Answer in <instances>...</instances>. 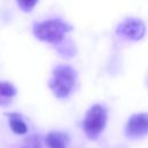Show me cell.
<instances>
[{"label":"cell","instance_id":"6da1fadb","mask_svg":"<svg viewBox=\"0 0 148 148\" xmlns=\"http://www.w3.org/2000/svg\"><path fill=\"white\" fill-rule=\"evenodd\" d=\"M75 84V72L72 67L61 65L53 69L49 81V87L58 98H65L69 95Z\"/></svg>","mask_w":148,"mask_h":148},{"label":"cell","instance_id":"7a4b0ae2","mask_svg":"<svg viewBox=\"0 0 148 148\" xmlns=\"http://www.w3.org/2000/svg\"><path fill=\"white\" fill-rule=\"evenodd\" d=\"M72 28L67 23L62 22L61 20H47L40 23H37L34 27L35 36L46 43L57 44L62 40L66 32L71 31Z\"/></svg>","mask_w":148,"mask_h":148},{"label":"cell","instance_id":"3957f363","mask_svg":"<svg viewBox=\"0 0 148 148\" xmlns=\"http://www.w3.org/2000/svg\"><path fill=\"white\" fill-rule=\"evenodd\" d=\"M108 120V111L101 104H95L87 111L83 119V131L86 135L95 140L103 132Z\"/></svg>","mask_w":148,"mask_h":148},{"label":"cell","instance_id":"277c9868","mask_svg":"<svg viewBox=\"0 0 148 148\" xmlns=\"http://www.w3.org/2000/svg\"><path fill=\"white\" fill-rule=\"evenodd\" d=\"M117 32L121 36L127 37L128 39L139 40L145 36L146 25L141 20L131 17V18H126L118 25Z\"/></svg>","mask_w":148,"mask_h":148},{"label":"cell","instance_id":"5b68a950","mask_svg":"<svg viewBox=\"0 0 148 148\" xmlns=\"http://www.w3.org/2000/svg\"><path fill=\"white\" fill-rule=\"evenodd\" d=\"M126 134L130 138H142L148 134V113L133 114L126 124Z\"/></svg>","mask_w":148,"mask_h":148},{"label":"cell","instance_id":"8992f818","mask_svg":"<svg viewBox=\"0 0 148 148\" xmlns=\"http://www.w3.org/2000/svg\"><path fill=\"white\" fill-rule=\"evenodd\" d=\"M46 146L49 148H67L69 143V136L67 133L59 131H51L45 138Z\"/></svg>","mask_w":148,"mask_h":148},{"label":"cell","instance_id":"52a82bcc","mask_svg":"<svg viewBox=\"0 0 148 148\" xmlns=\"http://www.w3.org/2000/svg\"><path fill=\"white\" fill-rule=\"evenodd\" d=\"M8 121L12 131L16 134H25L28 132V126L18 113H8Z\"/></svg>","mask_w":148,"mask_h":148},{"label":"cell","instance_id":"ba28073f","mask_svg":"<svg viewBox=\"0 0 148 148\" xmlns=\"http://www.w3.org/2000/svg\"><path fill=\"white\" fill-rule=\"evenodd\" d=\"M16 94L15 87L9 82H0V95L5 97H13Z\"/></svg>","mask_w":148,"mask_h":148},{"label":"cell","instance_id":"9c48e42d","mask_svg":"<svg viewBox=\"0 0 148 148\" xmlns=\"http://www.w3.org/2000/svg\"><path fill=\"white\" fill-rule=\"evenodd\" d=\"M16 1H17L18 7H20L22 10H24V12H30V10L35 7V5L37 3L38 0H16Z\"/></svg>","mask_w":148,"mask_h":148},{"label":"cell","instance_id":"30bf717a","mask_svg":"<svg viewBox=\"0 0 148 148\" xmlns=\"http://www.w3.org/2000/svg\"><path fill=\"white\" fill-rule=\"evenodd\" d=\"M27 147L28 148H42L39 139L37 136H31L27 140Z\"/></svg>","mask_w":148,"mask_h":148}]
</instances>
